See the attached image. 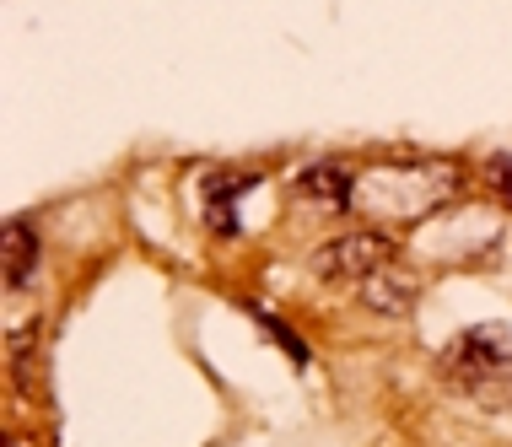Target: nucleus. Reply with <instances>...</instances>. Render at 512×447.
I'll list each match as a JSON object with an SVG mask.
<instances>
[{
    "label": "nucleus",
    "instance_id": "1",
    "mask_svg": "<svg viewBox=\"0 0 512 447\" xmlns=\"http://www.w3.org/2000/svg\"><path fill=\"white\" fill-rule=\"evenodd\" d=\"M442 372L475 394H512V329L475 324L442 351Z\"/></svg>",
    "mask_w": 512,
    "mask_h": 447
},
{
    "label": "nucleus",
    "instance_id": "2",
    "mask_svg": "<svg viewBox=\"0 0 512 447\" xmlns=\"http://www.w3.org/2000/svg\"><path fill=\"white\" fill-rule=\"evenodd\" d=\"M394 264V237L383 232H340L335 243H324L313 254L318 281H372L378 270Z\"/></svg>",
    "mask_w": 512,
    "mask_h": 447
},
{
    "label": "nucleus",
    "instance_id": "3",
    "mask_svg": "<svg viewBox=\"0 0 512 447\" xmlns=\"http://www.w3.org/2000/svg\"><path fill=\"white\" fill-rule=\"evenodd\" d=\"M362 302L372 307V313H383V318L410 313V302H415V275H405V270H378L372 281H362Z\"/></svg>",
    "mask_w": 512,
    "mask_h": 447
},
{
    "label": "nucleus",
    "instance_id": "4",
    "mask_svg": "<svg viewBox=\"0 0 512 447\" xmlns=\"http://www.w3.org/2000/svg\"><path fill=\"white\" fill-rule=\"evenodd\" d=\"M297 189H302V200L329 205V211H345V205H351V173H345L340 162H318V167H308V173L297 178Z\"/></svg>",
    "mask_w": 512,
    "mask_h": 447
},
{
    "label": "nucleus",
    "instance_id": "5",
    "mask_svg": "<svg viewBox=\"0 0 512 447\" xmlns=\"http://www.w3.org/2000/svg\"><path fill=\"white\" fill-rule=\"evenodd\" d=\"M33 259H38V237L27 221H11L6 227V286L17 291L27 275H33Z\"/></svg>",
    "mask_w": 512,
    "mask_h": 447
},
{
    "label": "nucleus",
    "instance_id": "6",
    "mask_svg": "<svg viewBox=\"0 0 512 447\" xmlns=\"http://www.w3.org/2000/svg\"><path fill=\"white\" fill-rule=\"evenodd\" d=\"M496 189H502L507 200H512V157H502V162H496Z\"/></svg>",
    "mask_w": 512,
    "mask_h": 447
}]
</instances>
